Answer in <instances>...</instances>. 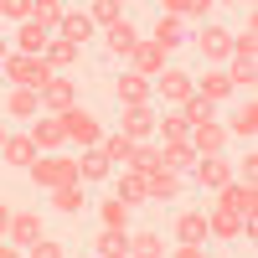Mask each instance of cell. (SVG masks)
Segmentation results:
<instances>
[{
    "label": "cell",
    "mask_w": 258,
    "mask_h": 258,
    "mask_svg": "<svg viewBox=\"0 0 258 258\" xmlns=\"http://www.w3.org/2000/svg\"><path fill=\"white\" fill-rule=\"evenodd\" d=\"M31 176V186L41 191V197H52V191H62V186H83L78 181V155H36V165L26 170Z\"/></svg>",
    "instance_id": "6da1fadb"
},
{
    "label": "cell",
    "mask_w": 258,
    "mask_h": 258,
    "mask_svg": "<svg viewBox=\"0 0 258 258\" xmlns=\"http://www.w3.org/2000/svg\"><path fill=\"white\" fill-rule=\"evenodd\" d=\"M0 78H6V88H31V93H41L47 83L57 78L52 68H47V57H26V52H11L6 62H0Z\"/></svg>",
    "instance_id": "7a4b0ae2"
},
{
    "label": "cell",
    "mask_w": 258,
    "mask_h": 258,
    "mask_svg": "<svg viewBox=\"0 0 258 258\" xmlns=\"http://www.w3.org/2000/svg\"><path fill=\"white\" fill-rule=\"evenodd\" d=\"M62 124H68V145H73V155H83V150H98L103 145V119H98V109H88V103H78L73 114H62Z\"/></svg>",
    "instance_id": "3957f363"
},
{
    "label": "cell",
    "mask_w": 258,
    "mask_h": 258,
    "mask_svg": "<svg viewBox=\"0 0 258 258\" xmlns=\"http://www.w3.org/2000/svg\"><path fill=\"white\" fill-rule=\"evenodd\" d=\"M207 238L212 243H253L258 238V222L253 217H238V212H222V207H207Z\"/></svg>",
    "instance_id": "277c9868"
},
{
    "label": "cell",
    "mask_w": 258,
    "mask_h": 258,
    "mask_svg": "<svg viewBox=\"0 0 258 258\" xmlns=\"http://www.w3.org/2000/svg\"><path fill=\"white\" fill-rule=\"evenodd\" d=\"M145 191H150V202L181 207V202H186V197H191L197 186H191V176H181V170H170V165H155V170L145 176Z\"/></svg>",
    "instance_id": "5b68a950"
},
{
    "label": "cell",
    "mask_w": 258,
    "mask_h": 258,
    "mask_svg": "<svg viewBox=\"0 0 258 258\" xmlns=\"http://www.w3.org/2000/svg\"><path fill=\"white\" fill-rule=\"evenodd\" d=\"M165 227H170V243H191V248H207V207H176L165 217Z\"/></svg>",
    "instance_id": "8992f818"
},
{
    "label": "cell",
    "mask_w": 258,
    "mask_h": 258,
    "mask_svg": "<svg viewBox=\"0 0 258 258\" xmlns=\"http://www.w3.org/2000/svg\"><path fill=\"white\" fill-rule=\"evenodd\" d=\"M41 238H47V217H41L36 207H16V212H11V232H6V243L21 248V253H31Z\"/></svg>",
    "instance_id": "52a82bcc"
},
{
    "label": "cell",
    "mask_w": 258,
    "mask_h": 258,
    "mask_svg": "<svg viewBox=\"0 0 258 258\" xmlns=\"http://www.w3.org/2000/svg\"><path fill=\"white\" fill-rule=\"evenodd\" d=\"M83 88H78V78H68V73H57L52 83H47V88H41V114H52V119H62V114H73L78 109V98Z\"/></svg>",
    "instance_id": "ba28073f"
},
{
    "label": "cell",
    "mask_w": 258,
    "mask_h": 258,
    "mask_svg": "<svg viewBox=\"0 0 258 258\" xmlns=\"http://www.w3.org/2000/svg\"><path fill=\"white\" fill-rule=\"evenodd\" d=\"M191 41H197V52H202L207 68H222V62L232 57V31L222 26V21H207V26L191 36Z\"/></svg>",
    "instance_id": "9c48e42d"
},
{
    "label": "cell",
    "mask_w": 258,
    "mask_h": 258,
    "mask_svg": "<svg viewBox=\"0 0 258 258\" xmlns=\"http://www.w3.org/2000/svg\"><path fill=\"white\" fill-rule=\"evenodd\" d=\"M150 88H155V98H165V109H181V103L197 93V78H191L186 68H176V62H170V68L150 83Z\"/></svg>",
    "instance_id": "30bf717a"
},
{
    "label": "cell",
    "mask_w": 258,
    "mask_h": 258,
    "mask_svg": "<svg viewBox=\"0 0 258 258\" xmlns=\"http://www.w3.org/2000/svg\"><path fill=\"white\" fill-rule=\"evenodd\" d=\"M0 119H11V124H36V119H41V93H31V88H6V93H0Z\"/></svg>",
    "instance_id": "8fae6325"
},
{
    "label": "cell",
    "mask_w": 258,
    "mask_h": 258,
    "mask_svg": "<svg viewBox=\"0 0 258 258\" xmlns=\"http://www.w3.org/2000/svg\"><path fill=\"white\" fill-rule=\"evenodd\" d=\"M155 119H160V109L155 103H129V109H119V135H129V140H155Z\"/></svg>",
    "instance_id": "7c38bea8"
},
{
    "label": "cell",
    "mask_w": 258,
    "mask_h": 258,
    "mask_svg": "<svg viewBox=\"0 0 258 258\" xmlns=\"http://www.w3.org/2000/svg\"><path fill=\"white\" fill-rule=\"evenodd\" d=\"M227 181H232V160H227V155H212V160H197V165H191V186L207 191V197H217Z\"/></svg>",
    "instance_id": "4fadbf2b"
},
{
    "label": "cell",
    "mask_w": 258,
    "mask_h": 258,
    "mask_svg": "<svg viewBox=\"0 0 258 258\" xmlns=\"http://www.w3.org/2000/svg\"><path fill=\"white\" fill-rule=\"evenodd\" d=\"M26 135H31V145H36V155H62V150H68V124L52 119V114H41Z\"/></svg>",
    "instance_id": "5bb4252c"
},
{
    "label": "cell",
    "mask_w": 258,
    "mask_h": 258,
    "mask_svg": "<svg viewBox=\"0 0 258 258\" xmlns=\"http://www.w3.org/2000/svg\"><path fill=\"white\" fill-rule=\"evenodd\" d=\"M124 68L135 73V78H145V83H155V78H160V73L170 68V57H165V52L155 47V41H145V36H140V47L129 52V62H124Z\"/></svg>",
    "instance_id": "9a60e30c"
},
{
    "label": "cell",
    "mask_w": 258,
    "mask_h": 258,
    "mask_svg": "<svg viewBox=\"0 0 258 258\" xmlns=\"http://www.w3.org/2000/svg\"><path fill=\"white\" fill-rule=\"evenodd\" d=\"M212 207L222 212H238V217H258V186H243V181H227L217 197H212Z\"/></svg>",
    "instance_id": "2e32d148"
},
{
    "label": "cell",
    "mask_w": 258,
    "mask_h": 258,
    "mask_svg": "<svg viewBox=\"0 0 258 258\" xmlns=\"http://www.w3.org/2000/svg\"><path fill=\"white\" fill-rule=\"evenodd\" d=\"M222 129H227V140L238 135V140H248V145H253V135H258V103H253V93H248V98H243V93L232 98V114H227V124H222Z\"/></svg>",
    "instance_id": "e0dca14e"
},
{
    "label": "cell",
    "mask_w": 258,
    "mask_h": 258,
    "mask_svg": "<svg viewBox=\"0 0 258 258\" xmlns=\"http://www.w3.org/2000/svg\"><path fill=\"white\" fill-rule=\"evenodd\" d=\"M103 47H109V57H114V62H129V52L140 47V26H135V16L114 21V26L103 31Z\"/></svg>",
    "instance_id": "ac0fdd59"
},
{
    "label": "cell",
    "mask_w": 258,
    "mask_h": 258,
    "mask_svg": "<svg viewBox=\"0 0 258 258\" xmlns=\"http://www.w3.org/2000/svg\"><path fill=\"white\" fill-rule=\"evenodd\" d=\"M150 41H155V47L165 52V57H176L181 47H186V26H181V21H170V16H155V21H150Z\"/></svg>",
    "instance_id": "d6986e66"
},
{
    "label": "cell",
    "mask_w": 258,
    "mask_h": 258,
    "mask_svg": "<svg viewBox=\"0 0 258 258\" xmlns=\"http://www.w3.org/2000/svg\"><path fill=\"white\" fill-rule=\"evenodd\" d=\"M197 98H207L212 109H222V103H232L238 93H232V83H227V73H222V68H207V73L197 78Z\"/></svg>",
    "instance_id": "ffe728a7"
},
{
    "label": "cell",
    "mask_w": 258,
    "mask_h": 258,
    "mask_svg": "<svg viewBox=\"0 0 258 258\" xmlns=\"http://www.w3.org/2000/svg\"><path fill=\"white\" fill-rule=\"evenodd\" d=\"M47 212H52V217H83V212H88V186H62V191H52Z\"/></svg>",
    "instance_id": "44dd1931"
},
{
    "label": "cell",
    "mask_w": 258,
    "mask_h": 258,
    "mask_svg": "<svg viewBox=\"0 0 258 258\" xmlns=\"http://www.w3.org/2000/svg\"><path fill=\"white\" fill-rule=\"evenodd\" d=\"M57 36H62V41H73V47H88V41L98 36V26L88 21V11H62V21H57Z\"/></svg>",
    "instance_id": "7402d4cb"
},
{
    "label": "cell",
    "mask_w": 258,
    "mask_h": 258,
    "mask_svg": "<svg viewBox=\"0 0 258 258\" xmlns=\"http://www.w3.org/2000/svg\"><path fill=\"white\" fill-rule=\"evenodd\" d=\"M191 150H197V160L222 155V150H227V129H222V119H212V124H202V129H191Z\"/></svg>",
    "instance_id": "603a6c76"
},
{
    "label": "cell",
    "mask_w": 258,
    "mask_h": 258,
    "mask_svg": "<svg viewBox=\"0 0 258 258\" xmlns=\"http://www.w3.org/2000/svg\"><path fill=\"white\" fill-rule=\"evenodd\" d=\"M52 26H41V21H26V26H16V47L11 52H26V57H41V52H47L52 47Z\"/></svg>",
    "instance_id": "cb8c5ba5"
},
{
    "label": "cell",
    "mask_w": 258,
    "mask_h": 258,
    "mask_svg": "<svg viewBox=\"0 0 258 258\" xmlns=\"http://www.w3.org/2000/svg\"><path fill=\"white\" fill-rule=\"evenodd\" d=\"M170 243H165V232L155 227H129V258H165Z\"/></svg>",
    "instance_id": "d4e9b609"
},
{
    "label": "cell",
    "mask_w": 258,
    "mask_h": 258,
    "mask_svg": "<svg viewBox=\"0 0 258 258\" xmlns=\"http://www.w3.org/2000/svg\"><path fill=\"white\" fill-rule=\"evenodd\" d=\"M222 73H227V83H232V93H243V88L253 93V78H258V52H232Z\"/></svg>",
    "instance_id": "484cf974"
},
{
    "label": "cell",
    "mask_w": 258,
    "mask_h": 258,
    "mask_svg": "<svg viewBox=\"0 0 258 258\" xmlns=\"http://www.w3.org/2000/svg\"><path fill=\"white\" fill-rule=\"evenodd\" d=\"M0 165L31 170V165H36V145H31V135H6V145H0Z\"/></svg>",
    "instance_id": "4316f807"
},
{
    "label": "cell",
    "mask_w": 258,
    "mask_h": 258,
    "mask_svg": "<svg viewBox=\"0 0 258 258\" xmlns=\"http://www.w3.org/2000/svg\"><path fill=\"white\" fill-rule=\"evenodd\" d=\"M93 217H98V227H103V232H129V217H135V212H129V207L114 197V191H109V197H98Z\"/></svg>",
    "instance_id": "83f0119b"
},
{
    "label": "cell",
    "mask_w": 258,
    "mask_h": 258,
    "mask_svg": "<svg viewBox=\"0 0 258 258\" xmlns=\"http://www.w3.org/2000/svg\"><path fill=\"white\" fill-rule=\"evenodd\" d=\"M41 57H47V68H52V73H68V78L83 68V47H73V41H62V36H52V47L41 52Z\"/></svg>",
    "instance_id": "f1b7e54d"
},
{
    "label": "cell",
    "mask_w": 258,
    "mask_h": 258,
    "mask_svg": "<svg viewBox=\"0 0 258 258\" xmlns=\"http://www.w3.org/2000/svg\"><path fill=\"white\" fill-rule=\"evenodd\" d=\"M114 197L135 212V207H145L150 202V191H145V176H135V170H114Z\"/></svg>",
    "instance_id": "f546056e"
},
{
    "label": "cell",
    "mask_w": 258,
    "mask_h": 258,
    "mask_svg": "<svg viewBox=\"0 0 258 258\" xmlns=\"http://www.w3.org/2000/svg\"><path fill=\"white\" fill-rule=\"evenodd\" d=\"M114 98H119V109H129V103H150L155 88H150L145 78H135V73H119L114 78Z\"/></svg>",
    "instance_id": "4dcf8cb0"
},
{
    "label": "cell",
    "mask_w": 258,
    "mask_h": 258,
    "mask_svg": "<svg viewBox=\"0 0 258 258\" xmlns=\"http://www.w3.org/2000/svg\"><path fill=\"white\" fill-rule=\"evenodd\" d=\"M78 181H83V186H93V181H114L109 155H103V150H83V155H78Z\"/></svg>",
    "instance_id": "1f68e13d"
},
{
    "label": "cell",
    "mask_w": 258,
    "mask_h": 258,
    "mask_svg": "<svg viewBox=\"0 0 258 258\" xmlns=\"http://www.w3.org/2000/svg\"><path fill=\"white\" fill-rule=\"evenodd\" d=\"M207 11H217V6H212V0H165V6H160V16L181 21V26H186V21H202V26H207Z\"/></svg>",
    "instance_id": "d6a6232c"
},
{
    "label": "cell",
    "mask_w": 258,
    "mask_h": 258,
    "mask_svg": "<svg viewBox=\"0 0 258 258\" xmlns=\"http://www.w3.org/2000/svg\"><path fill=\"white\" fill-rule=\"evenodd\" d=\"M160 165L181 170V176H191V165H197V150H191V140H165L160 145Z\"/></svg>",
    "instance_id": "836d02e7"
},
{
    "label": "cell",
    "mask_w": 258,
    "mask_h": 258,
    "mask_svg": "<svg viewBox=\"0 0 258 258\" xmlns=\"http://www.w3.org/2000/svg\"><path fill=\"white\" fill-rule=\"evenodd\" d=\"M165 140H191V124L176 109H160V119H155V145H165Z\"/></svg>",
    "instance_id": "e575fe53"
},
{
    "label": "cell",
    "mask_w": 258,
    "mask_h": 258,
    "mask_svg": "<svg viewBox=\"0 0 258 258\" xmlns=\"http://www.w3.org/2000/svg\"><path fill=\"white\" fill-rule=\"evenodd\" d=\"M98 150L109 155V165H114V170H124V165H129V155H135V140L114 129V135H103V145H98Z\"/></svg>",
    "instance_id": "d590c367"
},
{
    "label": "cell",
    "mask_w": 258,
    "mask_h": 258,
    "mask_svg": "<svg viewBox=\"0 0 258 258\" xmlns=\"http://www.w3.org/2000/svg\"><path fill=\"white\" fill-rule=\"evenodd\" d=\"M88 248L93 258H129V232H98Z\"/></svg>",
    "instance_id": "8d00e7d4"
},
{
    "label": "cell",
    "mask_w": 258,
    "mask_h": 258,
    "mask_svg": "<svg viewBox=\"0 0 258 258\" xmlns=\"http://www.w3.org/2000/svg\"><path fill=\"white\" fill-rule=\"evenodd\" d=\"M155 165H160V145H155V140H140V145H135V155H129V165H124V170H135V176H150Z\"/></svg>",
    "instance_id": "74e56055"
},
{
    "label": "cell",
    "mask_w": 258,
    "mask_h": 258,
    "mask_svg": "<svg viewBox=\"0 0 258 258\" xmlns=\"http://www.w3.org/2000/svg\"><path fill=\"white\" fill-rule=\"evenodd\" d=\"M176 114H181V119H186L191 129H202V124H212V119H217V109H212V103H207V98H197V93H191V98L181 103V109H176Z\"/></svg>",
    "instance_id": "f35d334b"
},
{
    "label": "cell",
    "mask_w": 258,
    "mask_h": 258,
    "mask_svg": "<svg viewBox=\"0 0 258 258\" xmlns=\"http://www.w3.org/2000/svg\"><path fill=\"white\" fill-rule=\"evenodd\" d=\"M88 21H93L98 31H109L114 21H124V6H119V0H93V6H88Z\"/></svg>",
    "instance_id": "ab89813d"
},
{
    "label": "cell",
    "mask_w": 258,
    "mask_h": 258,
    "mask_svg": "<svg viewBox=\"0 0 258 258\" xmlns=\"http://www.w3.org/2000/svg\"><path fill=\"white\" fill-rule=\"evenodd\" d=\"M232 181H243V186H258V155H253V145L238 155V165H232Z\"/></svg>",
    "instance_id": "60d3db41"
},
{
    "label": "cell",
    "mask_w": 258,
    "mask_h": 258,
    "mask_svg": "<svg viewBox=\"0 0 258 258\" xmlns=\"http://www.w3.org/2000/svg\"><path fill=\"white\" fill-rule=\"evenodd\" d=\"M0 21H16V26H26V21H31V0H0Z\"/></svg>",
    "instance_id": "b9f144b4"
},
{
    "label": "cell",
    "mask_w": 258,
    "mask_h": 258,
    "mask_svg": "<svg viewBox=\"0 0 258 258\" xmlns=\"http://www.w3.org/2000/svg\"><path fill=\"white\" fill-rule=\"evenodd\" d=\"M26 258H68V243H57V238H41Z\"/></svg>",
    "instance_id": "7bdbcfd3"
},
{
    "label": "cell",
    "mask_w": 258,
    "mask_h": 258,
    "mask_svg": "<svg viewBox=\"0 0 258 258\" xmlns=\"http://www.w3.org/2000/svg\"><path fill=\"white\" fill-rule=\"evenodd\" d=\"M165 258H207V248H191V243H170Z\"/></svg>",
    "instance_id": "ee69618b"
},
{
    "label": "cell",
    "mask_w": 258,
    "mask_h": 258,
    "mask_svg": "<svg viewBox=\"0 0 258 258\" xmlns=\"http://www.w3.org/2000/svg\"><path fill=\"white\" fill-rule=\"evenodd\" d=\"M11 212H16V207H11L6 197H0V238H6V232H11Z\"/></svg>",
    "instance_id": "f6af8a7d"
},
{
    "label": "cell",
    "mask_w": 258,
    "mask_h": 258,
    "mask_svg": "<svg viewBox=\"0 0 258 258\" xmlns=\"http://www.w3.org/2000/svg\"><path fill=\"white\" fill-rule=\"evenodd\" d=\"M0 258H26V253H21V248H11L6 238H0Z\"/></svg>",
    "instance_id": "bcb514c9"
},
{
    "label": "cell",
    "mask_w": 258,
    "mask_h": 258,
    "mask_svg": "<svg viewBox=\"0 0 258 258\" xmlns=\"http://www.w3.org/2000/svg\"><path fill=\"white\" fill-rule=\"evenodd\" d=\"M11 57V41H6V31H0V62H6Z\"/></svg>",
    "instance_id": "7dc6e473"
},
{
    "label": "cell",
    "mask_w": 258,
    "mask_h": 258,
    "mask_svg": "<svg viewBox=\"0 0 258 258\" xmlns=\"http://www.w3.org/2000/svg\"><path fill=\"white\" fill-rule=\"evenodd\" d=\"M6 135H11V129H6V119H0V145H6Z\"/></svg>",
    "instance_id": "c3c4849f"
}]
</instances>
